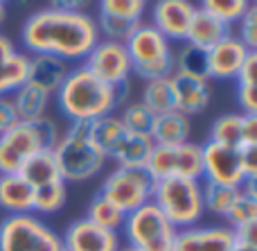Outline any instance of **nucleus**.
<instances>
[{
    "label": "nucleus",
    "instance_id": "f257e3e1",
    "mask_svg": "<svg viewBox=\"0 0 257 251\" xmlns=\"http://www.w3.org/2000/svg\"><path fill=\"white\" fill-rule=\"evenodd\" d=\"M21 41L27 54H52L63 61H84L99 41L95 16L90 14L39 9L21 27Z\"/></svg>",
    "mask_w": 257,
    "mask_h": 251
},
{
    "label": "nucleus",
    "instance_id": "f03ea898",
    "mask_svg": "<svg viewBox=\"0 0 257 251\" xmlns=\"http://www.w3.org/2000/svg\"><path fill=\"white\" fill-rule=\"evenodd\" d=\"M57 107L70 122H90L115 111L113 89L90 75L84 66L70 68L54 93Z\"/></svg>",
    "mask_w": 257,
    "mask_h": 251
},
{
    "label": "nucleus",
    "instance_id": "7ed1b4c3",
    "mask_svg": "<svg viewBox=\"0 0 257 251\" xmlns=\"http://www.w3.org/2000/svg\"><path fill=\"white\" fill-rule=\"evenodd\" d=\"M90 122H70L68 131L54 145L52 154L59 165V175L66 181H88L97 177L106 165V156L90 143Z\"/></svg>",
    "mask_w": 257,
    "mask_h": 251
},
{
    "label": "nucleus",
    "instance_id": "20e7f679",
    "mask_svg": "<svg viewBox=\"0 0 257 251\" xmlns=\"http://www.w3.org/2000/svg\"><path fill=\"white\" fill-rule=\"evenodd\" d=\"M151 202L158 211L172 222L176 231L199 226L203 217V188L199 179H185V177H169V179H156Z\"/></svg>",
    "mask_w": 257,
    "mask_h": 251
},
{
    "label": "nucleus",
    "instance_id": "39448f33",
    "mask_svg": "<svg viewBox=\"0 0 257 251\" xmlns=\"http://www.w3.org/2000/svg\"><path fill=\"white\" fill-rule=\"evenodd\" d=\"M131 68L145 81L174 75V50L169 41L149 23H140L124 41Z\"/></svg>",
    "mask_w": 257,
    "mask_h": 251
},
{
    "label": "nucleus",
    "instance_id": "423d86ee",
    "mask_svg": "<svg viewBox=\"0 0 257 251\" xmlns=\"http://www.w3.org/2000/svg\"><path fill=\"white\" fill-rule=\"evenodd\" d=\"M122 233L128 247L138 251H172L176 229L154 202L142 204L124 217Z\"/></svg>",
    "mask_w": 257,
    "mask_h": 251
},
{
    "label": "nucleus",
    "instance_id": "0eeeda50",
    "mask_svg": "<svg viewBox=\"0 0 257 251\" xmlns=\"http://www.w3.org/2000/svg\"><path fill=\"white\" fill-rule=\"evenodd\" d=\"M0 251H63L61 235L32 213L0 222Z\"/></svg>",
    "mask_w": 257,
    "mask_h": 251
},
{
    "label": "nucleus",
    "instance_id": "6e6552de",
    "mask_svg": "<svg viewBox=\"0 0 257 251\" xmlns=\"http://www.w3.org/2000/svg\"><path fill=\"white\" fill-rule=\"evenodd\" d=\"M156 179L149 175L145 165L140 168H124L117 165L113 172H108L104 179L99 195L106 197L113 206H117L124 215L140 208L142 204L151 202Z\"/></svg>",
    "mask_w": 257,
    "mask_h": 251
},
{
    "label": "nucleus",
    "instance_id": "1a4fd4ad",
    "mask_svg": "<svg viewBox=\"0 0 257 251\" xmlns=\"http://www.w3.org/2000/svg\"><path fill=\"white\" fill-rule=\"evenodd\" d=\"M145 168L154 179H169V177H185V179L201 181V145L181 143V145H154Z\"/></svg>",
    "mask_w": 257,
    "mask_h": 251
},
{
    "label": "nucleus",
    "instance_id": "9d476101",
    "mask_svg": "<svg viewBox=\"0 0 257 251\" xmlns=\"http://www.w3.org/2000/svg\"><path fill=\"white\" fill-rule=\"evenodd\" d=\"M81 66H84L90 75L97 77L99 81H104L106 86L124 84L133 72L131 59H128L124 43L108 41V39H99L97 43H95V48L86 54Z\"/></svg>",
    "mask_w": 257,
    "mask_h": 251
},
{
    "label": "nucleus",
    "instance_id": "9b49d317",
    "mask_svg": "<svg viewBox=\"0 0 257 251\" xmlns=\"http://www.w3.org/2000/svg\"><path fill=\"white\" fill-rule=\"evenodd\" d=\"M201 165H203L201 179H205L208 184L241 188V184L246 181L244 168H241V152L237 147L205 140L201 145Z\"/></svg>",
    "mask_w": 257,
    "mask_h": 251
},
{
    "label": "nucleus",
    "instance_id": "f8f14e48",
    "mask_svg": "<svg viewBox=\"0 0 257 251\" xmlns=\"http://www.w3.org/2000/svg\"><path fill=\"white\" fill-rule=\"evenodd\" d=\"M36 152H41V143L32 122H16L0 136V175H18Z\"/></svg>",
    "mask_w": 257,
    "mask_h": 251
},
{
    "label": "nucleus",
    "instance_id": "ddd939ff",
    "mask_svg": "<svg viewBox=\"0 0 257 251\" xmlns=\"http://www.w3.org/2000/svg\"><path fill=\"white\" fill-rule=\"evenodd\" d=\"M61 244L63 251H117L122 240L115 231L102 229L88 217H79L63 231Z\"/></svg>",
    "mask_w": 257,
    "mask_h": 251
},
{
    "label": "nucleus",
    "instance_id": "4468645a",
    "mask_svg": "<svg viewBox=\"0 0 257 251\" xmlns=\"http://www.w3.org/2000/svg\"><path fill=\"white\" fill-rule=\"evenodd\" d=\"M196 7L190 0H156L151 9V25L167 41H185Z\"/></svg>",
    "mask_w": 257,
    "mask_h": 251
},
{
    "label": "nucleus",
    "instance_id": "2eb2a0df",
    "mask_svg": "<svg viewBox=\"0 0 257 251\" xmlns=\"http://www.w3.org/2000/svg\"><path fill=\"white\" fill-rule=\"evenodd\" d=\"M172 89H174V102H176V111L183 116L192 118L196 113L205 111L212 100V89H210V79L205 77L185 75V72H174L172 77Z\"/></svg>",
    "mask_w": 257,
    "mask_h": 251
},
{
    "label": "nucleus",
    "instance_id": "dca6fc26",
    "mask_svg": "<svg viewBox=\"0 0 257 251\" xmlns=\"http://www.w3.org/2000/svg\"><path fill=\"white\" fill-rule=\"evenodd\" d=\"M235 231L228 226H190L176 231L172 251H230Z\"/></svg>",
    "mask_w": 257,
    "mask_h": 251
},
{
    "label": "nucleus",
    "instance_id": "f3484780",
    "mask_svg": "<svg viewBox=\"0 0 257 251\" xmlns=\"http://www.w3.org/2000/svg\"><path fill=\"white\" fill-rule=\"evenodd\" d=\"M248 52L250 50L235 34L226 36L221 43H217L205 52V57H208V79H235Z\"/></svg>",
    "mask_w": 257,
    "mask_h": 251
},
{
    "label": "nucleus",
    "instance_id": "a211bd4d",
    "mask_svg": "<svg viewBox=\"0 0 257 251\" xmlns=\"http://www.w3.org/2000/svg\"><path fill=\"white\" fill-rule=\"evenodd\" d=\"M30 54L16 50L12 39L0 34V95H12L27 81Z\"/></svg>",
    "mask_w": 257,
    "mask_h": 251
},
{
    "label": "nucleus",
    "instance_id": "6ab92c4d",
    "mask_svg": "<svg viewBox=\"0 0 257 251\" xmlns=\"http://www.w3.org/2000/svg\"><path fill=\"white\" fill-rule=\"evenodd\" d=\"M70 63L52 54H30V66H27V84L54 95L57 89L63 84Z\"/></svg>",
    "mask_w": 257,
    "mask_h": 251
},
{
    "label": "nucleus",
    "instance_id": "aec40b11",
    "mask_svg": "<svg viewBox=\"0 0 257 251\" xmlns=\"http://www.w3.org/2000/svg\"><path fill=\"white\" fill-rule=\"evenodd\" d=\"M230 34H232V30L228 23L219 21L217 16H212V14L203 12L201 7H196L194 16H192V23H190V30H187V36H185V43L208 52L210 48L221 43V41Z\"/></svg>",
    "mask_w": 257,
    "mask_h": 251
},
{
    "label": "nucleus",
    "instance_id": "412c9836",
    "mask_svg": "<svg viewBox=\"0 0 257 251\" xmlns=\"http://www.w3.org/2000/svg\"><path fill=\"white\" fill-rule=\"evenodd\" d=\"M0 208L7 215L34 211V188L21 175H0Z\"/></svg>",
    "mask_w": 257,
    "mask_h": 251
},
{
    "label": "nucleus",
    "instance_id": "4be33fe9",
    "mask_svg": "<svg viewBox=\"0 0 257 251\" xmlns=\"http://www.w3.org/2000/svg\"><path fill=\"white\" fill-rule=\"evenodd\" d=\"M128 131L122 127L120 118L108 113V116H102L97 120H90V131L88 138L99 152L106 156V161H111L113 154L117 152V147L122 145V140L126 138Z\"/></svg>",
    "mask_w": 257,
    "mask_h": 251
},
{
    "label": "nucleus",
    "instance_id": "5701e85b",
    "mask_svg": "<svg viewBox=\"0 0 257 251\" xmlns=\"http://www.w3.org/2000/svg\"><path fill=\"white\" fill-rule=\"evenodd\" d=\"M190 134H192L190 118L174 109V111L156 116L151 140H154V145H181L190 140Z\"/></svg>",
    "mask_w": 257,
    "mask_h": 251
},
{
    "label": "nucleus",
    "instance_id": "b1692460",
    "mask_svg": "<svg viewBox=\"0 0 257 251\" xmlns=\"http://www.w3.org/2000/svg\"><path fill=\"white\" fill-rule=\"evenodd\" d=\"M9 98H12V102H14V109H16L18 120L21 122H32V120H36V118L45 116L52 95L25 81V84H23L21 89L14 91Z\"/></svg>",
    "mask_w": 257,
    "mask_h": 251
},
{
    "label": "nucleus",
    "instance_id": "393cba45",
    "mask_svg": "<svg viewBox=\"0 0 257 251\" xmlns=\"http://www.w3.org/2000/svg\"><path fill=\"white\" fill-rule=\"evenodd\" d=\"M18 175H21L32 188H41V186L54 184V181H63L61 175H59V165H57V161H54V154L48 152V149H41L34 156L27 158Z\"/></svg>",
    "mask_w": 257,
    "mask_h": 251
},
{
    "label": "nucleus",
    "instance_id": "a878e982",
    "mask_svg": "<svg viewBox=\"0 0 257 251\" xmlns=\"http://www.w3.org/2000/svg\"><path fill=\"white\" fill-rule=\"evenodd\" d=\"M212 143L228 147H244V113H226L212 122L210 138Z\"/></svg>",
    "mask_w": 257,
    "mask_h": 251
},
{
    "label": "nucleus",
    "instance_id": "bb28decb",
    "mask_svg": "<svg viewBox=\"0 0 257 251\" xmlns=\"http://www.w3.org/2000/svg\"><path fill=\"white\" fill-rule=\"evenodd\" d=\"M142 104L149 109L151 113L160 116V113H167L176 109L174 102V89H172V79L169 77H160V79H151L145 84L142 91Z\"/></svg>",
    "mask_w": 257,
    "mask_h": 251
},
{
    "label": "nucleus",
    "instance_id": "cd10ccee",
    "mask_svg": "<svg viewBox=\"0 0 257 251\" xmlns=\"http://www.w3.org/2000/svg\"><path fill=\"white\" fill-rule=\"evenodd\" d=\"M151 147H154V140L151 138L126 134V138L122 140V145L117 147V152L113 154L111 161H115L117 165H124V168H140V165H145L147 158H149Z\"/></svg>",
    "mask_w": 257,
    "mask_h": 251
},
{
    "label": "nucleus",
    "instance_id": "c85d7f7f",
    "mask_svg": "<svg viewBox=\"0 0 257 251\" xmlns=\"http://www.w3.org/2000/svg\"><path fill=\"white\" fill-rule=\"evenodd\" d=\"M122 127L133 136H145L151 138V131H154V122H156V113H151L149 109L142 102H128L124 104L120 116Z\"/></svg>",
    "mask_w": 257,
    "mask_h": 251
},
{
    "label": "nucleus",
    "instance_id": "c756f323",
    "mask_svg": "<svg viewBox=\"0 0 257 251\" xmlns=\"http://www.w3.org/2000/svg\"><path fill=\"white\" fill-rule=\"evenodd\" d=\"M203 188V208L205 213H212L217 217H226V213L230 211V206L235 204V199L239 197V188L232 186H219V184H201Z\"/></svg>",
    "mask_w": 257,
    "mask_h": 251
},
{
    "label": "nucleus",
    "instance_id": "7c9ffc66",
    "mask_svg": "<svg viewBox=\"0 0 257 251\" xmlns=\"http://www.w3.org/2000/svg\"><path fill=\"white\" fill-rule=\"evenodd\" d=\"M86 217H88L90 222H95L97 226H102V229L115 231L117 233V231H122V224H124L126 215L117 206H113L106 197H102V195L97 193L93 199H90L88 211H86Z\"/></svg>",
    "mask_w": 257,
    "mask_h": 251
},
{
    "label": "nucleus",
    "instance_id": "2f4dec72",
    "mask_svg": "<svg viewBox=\"0 0 257 251\" xmlns=\"http://www.w3.org/2000/svg\"><path fill=\"white\" fill-rule=\"evenodd\" d=\"M66 199H68L66 181H54V184L34 188V211L32 213L54 215V213H59L63 206H66Z\"/></svg>",
    "mask_w": 257,
    "mask_h": 251
},
{
    "label": "nucleus",
    "instance_id": "473e14b6",
    "mask_svg": "<svg viewBox=\"0 0 257 251\" xmlns=\"http://www.w3.org/2000/svg\"><path fill=\"white\" fill-rule=\"evenodd\" d=\"M174 72H185V75L205 77L208 79V57L203 50L185 43L176 54H174Z\"/></svg>",
    "mask_w": 257,
    "mask_h": 251
},
{
    "label": "nucleus",
    "instance_id": "72a5a7b5",
    "mask_svg": "<svg viewBox=\"0 0 257 251\" xmlns=\"http://www.w3.org/2000/svg\"><path fill=\"white\" fill-rule=\"evenodd\" d=\"M226 222H228V229H232V231L257 224V197L241 193V188H239V197L235 199L230 211L226 213Z\"/></svg>",
    "mask_w": 257,
    "mask_h": 251
},
{
    "label": "nucleus",
    "instance_id": "f704fd0d",
    "mask_svg": "<svg viewBox=\"0 0 257 251\" xmlns=\"http://www.w3.org/2000/svg\"><path fill=\"white\" fill-rule=\"evenodd\" d=\"M250 5H253V0H201L203 12L212 14V16H217L219 21L228 23V25L239 21Z\"/></svg>",
    "mask_w": 257,
    "mask_h": 251
},
{
    "label": "nucleus",
    "instance_id": "c9c22d12",
    "mask_svg": "<svg viewBox=\"0 0 257 251\" xmlns=\"http://www.w3.org/2000/svg\"><path fill=\"white\" fill-rule=\"evenodd\" d=\"M95 23H97L99 36L104 34V39L117 41V43H124L128 36L133 34V30L140 25L136 21H126V18H120V16H108V14H97Z\"/></svg>",
    "mask_w": 257,
    "mask_h": 251
},
{
    "label": "nucleus",
    "instance_id": "e433bc0d",
    "mask_svg": "<svg viewBox=\"0 0 257 251\" xmlns=\"http://www.w3.org/2000/svg\"><path fill=\"white\" fill-rule=\"evenodd\" d=\"M99 14L108 16H120L126 21L140 23V18L147 12V0H97Z\"/></svg>",
    "mask_w": 257,
    "mask_h": 251
},
{
    "label": "nucleus",
    "instance_id": "4c0bfd02",
    "mask_svg": "<svg viewBox=\"0 0 257 251\" xmlns=\"http://www.w3.org/2000/svg\"><path fill=\"white\" fill-rule=\"evenodd\" d=\"M32 127H34L36 131V138H39L41 143V149H48V152H52L54 145L59 143V127L57 122L52 120V118L43 116V118H36V120H32Z\"/></svg>",
    "mask_w": 257,
    "mask_h": 251
},
{
    "label": "nucleus",
    "instance_id": "58836bf2",
    "mask_svg": "<svg viewBox=\"0 0 257 251\" xmlns=\"http://www.w3.org/2000/svg\"><path fill=\"white\" fill-rule=\"evenodd\" d=\"M237 39L246 45L248 50L257 48V5L253 3L246 14L239 18V36Z\"/></svg>",
    "mask_w": 257,
    "mask_h": 251
},
{
    "label": "nucleus",
    "instance_id": "ea45409f",
    "mask_svg": "<svg viewBox=\"0 0 257 251\" xmlns=\"http://www.w3.org/2000/svg\"><path fill=\"white\" fill-rule=\"evenodd\" d=\"M16 122H21V120H18V116H16L12 98H9V95H0V136L12 129Z\"/></svg>",
    "mask_w": 257,
    "mask_h": 251
},
{
    "label": "nucleus",
    "instance_id": "a19ab883",
    "mask_svg": "<svg viewBox=\"0 0 257 251\" xmlns=\"http://www.w3.org/2000/svg\"><path fill=\"white\" fill-rule=\"evenodd\" d=\"M237 98L239 104L244 109V113L257 116V93H255V84H239L237 86Z\"/></svg>",
    "mask_w": 257,
    "mask_h": 251
},
{
    "label": "nucleus",
    "instance_id": "79ce46f5",
    "mask_svg": "<svg viewBox=\"0 0 257 251\" xmlns=\"http://www.w3.org/2000/svg\"><path fill=\"white\" fill-rule=\"evenodd\" d=\"M255 77H257V50H250L235 79L237 84H255Z\"/></svg>",
    "mask_w": 257,
    "mask_h": 251
},
{
    "label": "nucleus",
    "instance_id": "37998d69",
    "mask_svg": "<svg viewBox=\"0 0 257 251\" xmlns=\"http://www.w3.org/2000/svg\"><path fill=\"white\" fill-rule=\"evenodd\" d=\"M50 9H57V12H72V14H88L90 5L95 0H48Z\"/></svg>",
    "mask_w": 257,
    "mask_h": 251
},
{
    "label": "nucleus",
    "instance_id": "c03bdc74",
    "mask_svg": "<svg viewBox=\"0 0 257 251\" xmlns=\"http://www.w3.org/2000/svg\"><path fill=\"white\" fill-rule=\"evenodd\" d=\"M241 152V168L246 177H257V145H244Z\"/></svg>",
    "mask_w": 257,
    "mask_h": 251
},
{
    "label": "nucleus",
    "instance_id": "a18cd8bd",
    "mask_svg": "<svg viewBox=\"0 0 257 251\" xmlns=\"http://www.w3.org/2000/svg\"><path fill=\"white\" fill-rule=\"evenodd\" d=\"M244 145H257V116L244 113Z\"/></svg>",
    "mask_w": 257,
    "mask_h": 251
},
{
    "label": "nucleus",
    "instance_id": "49530a36",
    "mask_svg": "<svg viewBox=\"0 0 257 251\" xmlns=\"http://www.w3.org/2000/svg\"><path fill=\"white\" fill-rule=\"evenodd\" d=\"M111 89H113V102H115V109L128 104V95H131V86H128V81L117 84V86H111Z\"/></svg>",
    "mask_w": 257,
    "mask_h": 251
},
{
    "label": "nucleus",
    "instance_id": "de8ad7c7",
    "mask_svg": "<svg viewBox=\"0 0 257 251\" xmlns=\"http://www.w3.org/2000/svg\"><path fill=\"white\" fill-rule=\"evenodd\" d=\"M230 251H257V242H253V240L237 238V235H235V242H232Z\"/></svg>",
    "mask_w": 257,
    "mask_h": 251
},
{
    "label": "nucleus",
    "instance_id": "09e8293b",
    "mask_svg": "<svg viewBox=\"0 0 257 251\" xmlns=\"http://www.w3.org/2000/svg\"><path fill=\"white\" fill-rule=\"evenodd\" d=\"M5 18H7V12H5V7H3V5H0V25H3V23H5Z\"/></svg>",
    "mask_w": 257,
    "mask_h": 251
},
{
    "label": "nucleus",
    "instance_id": "8fccbe9b",
    "mask_svg": "<svg viewBox=\"0 0 257 251\" xmlns=\"http://www.w3.org/2000/svg\"><path fill=\"white\" fill-rule=\"evenodd\" d=\"M117 251H138V249H133V247H128V244H122V247H120V249H117Z\"/></svg>",
    "mask_w": 257,
    "mask_h": 251
},
{
    "label": "nucleus",
    "instance_id": "3c124183",
    "mask_svg": "<svg viewBox=\"0 0 257 251\" xmlns=\"http://www.w3.org/2000/svg\"><path fill=\"white\" fill-rule=\"evenodd\" d=\"M5 3H7V0H0V5H3V7H5Z\"/></svg>",
    "mask_w": 257,
    "mask_h": 251
}]
</instances>
